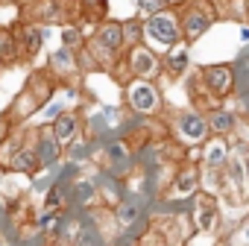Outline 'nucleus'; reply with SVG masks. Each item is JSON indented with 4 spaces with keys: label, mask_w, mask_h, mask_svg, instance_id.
Masks as SVG:
<instances>
[{
    "label": "nucleus",
    "mask_w": 249,
    "mask_h": 246,
    "mask_svg": "<svg viewBox=\"0 0 249 246\" xmlns=\"http://www.w3.org/2000/svg\"><path fill=\"white\" fill-rule=\"evenodd\" d=\"M240 41H249V24H246V27L240 30Z\"/></svg>",
    "instance_id": "nucleus-30"
},
{
    "label": "nucleus",
    "mask_w": 249,
    "mask_h": 246,
    "mask_svg": "<svg viewBox=\"0 0 249 246\" xmlns=\"http://www.w3.org/2000/svg\"><path fill=\"white\" fill-rule=\"evenodd\" d=\"M205 117H208V129H211V135H223V138H229V135L234 132V126H237V117H234L231 111H226L223 105L211 108Z\"/></svg>",
    "instance_id": "nucleus-19"
},
{
    "label": "nucleus",
    "mask_w": 249,
    "mask_h": 246,
    "mask_svg": "<svg viewBox=\"0 0 249 246\" xmlns=\"http://www.w3.org/2000/svg\"><path fill=\"white\" fill-rule=\"evenodd\" d=\"M76 3V27L82 33H94L103 21H108V0H73Z\"/></svg>",
    "instance_id": "nucleus-10"
},
{
    "label": "nucleus",
    "mask_w": 249,
    "mask_h": 246,
    "mask_svg": "<svg viewBox=\"0 0 249 246\" xmlns=\"http://www.w3.org/2000/svg\"><path fill=\"white\" fill-rule=\"evenodd\" d=\"M243 15H246V24H249V0H243Z\"/></svg>",
    "instance_id": "nucleus-32"
},
{
    "label": "nucleus",
    "mask_w": 249,
    "mask_h": 246,
    "mask_svg": "<svg viewBox=\"0 0 249 246\" xmlns=\"http://www.w3.org/2000/svg\"><path fill=\"white\" fill-rule=\"evenodd\" d=\"M38 170H44L41 167V158H38V153H36V144H21V150L12 156V161H9V173H24V176H36Z\"/></svg>",
    "instance_id": "nucleus-17"
},
{
    "label": "nucleus",
    "mask_w": 249,
    "mask_h": 246,
    "mask_svg": "<svg viewBox=\"0 0 249 246\" xmlns=\"http://www.w3.org/2000/svg\"><path fill=\"white\" fill-rule=\"evenodd\" d=\"M21 21H30V24H41V27H50V24H65V15H62V0H30Z\"/></svg>",
    "instance_id": "nucleus-11"
},
{
    "label": "nucleus",
    "mask_w": 249,
    "mask_h": 246,
    "mask_svg": "<svg viewBox=\"0 0 249 246\" xmlns=\"http://www.w3.org/2000/svg\"><path fill=\"white\" fill-rule=\"evenodd\" d=\"M50 129H53V138L62 150H68V144L79 135V114L76 111H62L53 123H50Z\"/></svg>",
    "instance_id": "nucleus-16"
},
{
    "label": "nucleus",
    "mask_w": 249,
    "mask_h": 246,
    "mask_svg": "<svg viewBox=\"0 0 249 246\" xmlns=\"http://www.w3.org/2000/svg\"><path fill=\"white\" fill-rule=\"evenodd\" d=\"M59 38H62V47H71V50H79L85 44V33L76 24H62L59 27Z\"/></svg>",
    "instance_id": "nucleus-20"
},
{
    "label": "nucleus",
    "mask_w": 249,
    "mask_h": 246,
    "mask_svg": "<svg viewBox=\"0 0 249 246\" xmlns=\"http://www.w3.org/2000/svg\"><path fill=\"white\" fill-rule=\"evenodd\" d=\"M191 68V44L179 41L167 53H161V73L164 76H182Z\"/></svg>",
    "instance_id": "nucleus-15"
},
{
    "label": "nucleus",
    "mask_w": 249,
    "mask_h": 246,
    "mask_svg": "<svg viewBox=\"0 0 249 246\" xmlns=\"http://www.w3.org/2000/svg\"><path fill=\"white\" fill-rule=\"evenodd\" d=\"M59 79L50 73V68L44 65L41 70H33L30 76H27V85H24V91L30 94V100L36 103V108L41 111L50 100H56V91H59Z\"/></svg>",
    "instance_id": "nucleus-9"
},
{
    "label": "nucleus",
    "mask_w": 249,
    "mask_h": 246,
    "mask_svg": "<svg viewBox=\"0 0 249 246\" xmlns=\"http://www.w3.org/2000/svg\"><path fill=\"white\" fill-rule=\"evenodd\" d=\"M164 9H167V0H138V15L141 18H153Z\"/></svg>",
    "instance_id": "nucleus-25"
},
{
    "label": "nucleus",
    "mask_w": 249,
    "mask_h": 246,
    "mask_svg": "<svg viewBox=\"0 0 249 246\" xmlns=\"http://www.w3.org/2000/svg\"><path fill=\"white\" fill-rule=\"evenodd\" d=\"M182 3H185V0H167V6H173V9H179Z\"/></svg>",
    "instance_id": "nucleus-31"
},
{
    "label": "nucleus",
    "mask_w": 249,
    "mask_h": 246,
    "mask_svg": "<svg viewBox=\"0 0 249 246\" xmlns=\"http://www.w3.org/2000/svg\"><path fill=\"white\" fill-rule=\"evenodd\" d=\"M126 105L138 114H161V108H164L161 88L153 79H129L126 82Z\"/></svg>",
    "instance_id": "nucleus-4"
},
{
    "label": "nucleus",
    "mask_w": 249,
    "mask_h": 246,
    "mask_svg": "<svg viewBox=\"0 0 249 246\" xmlns=\"http://www.w3.org/2000/svg\"><path fill=\"white\" fill-rule=\"evenodd\" d=\"M202 188V167L199 164H179L170 176L167 196L170 199H191Z\"/></svg>",
    "instance_id": "nucleus-7"
},
{
    "label": "nucleus",
    "mask_w": 249,
    "mask_h": 246,
    "mask_svg": "<svg viewBox=\"0 0 249 246\" xmlns=\"http://www.w3.org/2000/svg\"><path fill=\"white\" fill-rule=\"evenodd\" d=\"M176 12H179V30L185 44H194L196 38H202L217 21V9L211 6V0H185Z\"/></svg>",
    "instance_id": "nucleus-1"
},
{
    "label": "nucleus",
    "mask_w": 249,
    "mask_h": 246,
    "mask_svg": "<svg viewBox=\"0 0 249 246\" xmlns=\"http://www.w3.org/2000/svg\"><path fill=\"white\" fill-rule=\"evenodd\" d=\"M196 76H199V85L205 88V94H208L214 103L234 94L237 76H234V68H231V65H202Z\"/></svg>",
    "instance_id": "nucleus-5"
},
{
    "label": "nucleus",
    "mask_w": 249,
    "mask_h": 246,
    "mask_svg": "<svg viewBox=\"0 0 249 246\" xmlns=\"http://www.w3.org/2000/svg\"><path fill=\"white\" fill-rule=\"evenodd\" d=\"M246 246H249V243H246Z\"/></svg>",
    "instance_id": "nucleus-35"
},
{
    "label": "nucleus",
    "mask_w": 249,
    "mask_h": 246,
    "mask_svg": "<svg viewBox=\"0 0 249 246\" xmlns=\"http://www.w3.org/2000/svg\"><path fill=\"white\" fill-rule=\"evenodd\" d=\"M65 191H62V185H53L50 191H47V196H44V211H59L62 205H65Z\"/></svg>",
    "instance_id": "nucleus-24"
},
{
    "label": "nucleus",
    "mask_w": 249,
    "mask_h": 246,
    "mask_svg": "<svg viewBox=\"0 0 249 246\" xmlns=\"http://www.w3.org/2000/svg\"><path fill=\"white\" fill-rule=\"evenodd\" d=\"M138 214H141V211H138L132 202H123V205L117 208V223H120L123 228H129L132 223H138Z\"/></svg>",
    "instance_id": "nucleus-26"
},
{
    "label": "nucleus",
    "mask_w": 249,
    "mask_h": 246,
    "mask_svg": "<svg viewBox=\"0 0 249 246\" xmlns=\"http://www.w3.org/2000/svg\"><path fill=\"white\" fill-rule=\"evenodd\" d=\"M47 68H50V73H53L62 85H68V82H71V76H76V73H79L76 50H71V47H56V50L50 53V59H47Z\"/></svg>",
    "instance_id": "nucleus-13"
},
{
    "label": "nucleus",
    "mask_w": 249,
    "mask_h": 246,
    "mask_svg": "<svg viewBox=\"0 0 249 246\" xmlns=\"http://www.w3.org/2000/svg\"><path fill=\"white\" fill-rule=\"evenodd\" d=\"M6 3H18V0H0V6H6Z\"/></svg>",
    "instance_id": "nucleus-34"
},
{
    "label": "nucleus",
    "mask_w": 249,
    "mask_h": 246,
    "mask_svg": "<svg viewBox=\"0 0 249 246\" xmlns=\"http://www.w3.org/2000/svg\"><path fill=\"white\" fill-rule=\"evenodd\" d=\"M243 237H246V243H249V223L243 226Z\"/></svg>",
    "instance_id": "nucleus-33"
},
{
    "label": "nucleus",
    "mask_w": 249,
    "mask_h": 246,
    "mask_svg": "<svg viewBox=\"0 0 249 246\" xmlns=\"http://www.w3.org/2000/svg\"><path fill=\"white\" fill-rule=\"evenodd\" d=\"M21 144H24V135H21V132H18V135L12 132L3 144H0V167H3V170H9V161H12V156L21 150Z\"/></svg>",
    "instance_id": "nucleus-21"
},
{
    "label": "nucleus",
    "mask_w": 249,
    "mask_h": 246,
    "mask_svg": "<svg viewBox=\"0 0 249 246\" xmlns=\"http://www.w3.org/2000/svg\"><path fill=\"white\" fill-rule=\"evenodd\" d=\"M73 193H76V202H82V205H94V202H97V188H94V182H76V185H73Z\"/></svg>",
    "instance_id": "nucleus-23"
},
{
    "label": "nucleus",
    "mask_w": 249,
    "mask_h": 246,
    "mask_svg": "<svg viewBox=\"0 0 249 246\" xmlns=\"http://www.w3.org/2000/svg\"><path fill=\"white\" fill-rule=\"evenodd\" d=\"M211 138L208 117L199 108H185L176 114V141L185 147H202Z\"/></svg>",
    "instance_id": "nucleus-6"
},
{
    "label": "nucleus",
    "mask_w": 249,
    "mask_h": 246,
    "mask_svg": "<svg viewBox=\"0 0 249 246\" xmlns=\"http://www.w3.org/2000/svg\"><path fill=\"white\" fill-rule=\"evenodd\" d=\"M220 223V205H217V196L214 193H199L196 202H194V228L196 231H214Z\"/></svg>",
    "instance_id": "nucleus-12"
},
{
    "label": "nucleus",
    "mask_w": 249,
    "mask_h": 246,
    "mask_svg": "<svg viewBox=\"0 0 249 246\" xmlns=\"http://www.w3.org/2000/svg\"><path fill=\"white\" fill-rule=\"evenodd\" d=\"M240 156H243V164H246V173H249V144H240Z\"/></svg>",
    "instance_id": "nucleus-29"
},
{
    "label": "nucleus",
    "mask_w": 249,
    "mask_h": 246,
    "mask_svg": "<svg viewBox=\"0 0 249 246\" xmlns=\"http://www.w3.org/2000/svg\"><path fill=\"white\" fill-rule=\"evenodd\" d=\"M229 156H231L229 141L223 135H211L199 150V167H226Z\"/></svg>",
    "instance_id": "nucleus-14"
},
{
    "label": "nucleus",
    "mask_w": 249,
    "mask_h": 246,
    "mask_svg": "<svg viewBox=\"0 0 249 246\" xmlns=\"http://www.w3.org/2000/svg\"><path fill=\"white\" fill-rule=\"evenodd\" d=\"M36 153H38V158H41V167H50V164H53V161L62 156V147H59V144H56V138H53V129H50V123L38 129Z\"/></svg>",
    "instance_id": "nucleus-18"
},
{
    "label": "nucleus",
    "mask_w": 249,
    "mask_h": 246,
    "mask_svg": "<svg viewBox=\"0 0 249 246\" xmlns=\"http://www.w3.org/2000/svg\"><path fill=\"white\" fill-rule=\"evenodd\" d=\"M144 38L153 44V47H164L170 50L173 44L182 41V30H179V12L173 6H167L164 12L153 15L144 21Z\"/></svg>",
    "instance_id": "nucleus-2"
},
{
    "label": "nucleus",
    "mask_w": 249,
    "mask_h": 246,
    "mask_svg": "<svg viewBox=\"0 0 249 246\" xmlns=\"http://www.w3.org/2000/svg\"><path fill=\"white\" fill-rule=\"evenodd\" d=\"M123 68H126V76L132 79H156L161 73V56L150 47V44H132L123 53Z\"/></svg>",
    "instance_id": "nucleus-3"
},
{
    "label": "nucleus",
    "mask_w": 249,
    "mask_h": 246,
    "mask_svg": "<svg viewBox=\"0 0 249 246\" xmlns=\"http://www.w3.org/2000/svg\"><path fill=\"white\" fill-rule=\"evenodd\" d=\"M62 111H65V108H62V100H56V103H47V105H44V108H41L38 114H41V117H44L47 123H53V120H56V117H59Z\"/></svg>",
    "instance_id": "nucleus-28"
},
{
    "label": "nucleus",
    "mask_w": 249,
    "mask_h": 246,
    "mask_svg": "<svg viewBox=\"0 0 249 246\" xmlns=\"http://www.w3.org/2000/svg\"><path fill=\"white\" fill-rule=\"evenodd\" d=\"M123 41H126V47L141 44L144 41V24L141 21H123Z\"/></svg>",
    "instance_id": "nucleus-22"
},
{
    "label": "nucleus",
    "mask_w": 249,
    "mask_h": 246,
    "mask_svg": "<svg viewBox=\"0 0 249 246\" xmlns=\"http://www.w3.org/2000/svg\"><path fill=\"white\" fill-rule=\"evenodd\" d=\"M15 126H18V123L12 120V114H9V111L0 114V144H3V141L12 135V129H15Z\"/></svg>",
    "instance_id": "nucleus-27"
},
{
    "label": "nucleus",
    "mask_w": 249,
    "mask_h": 246,
    "mask_svg": "<svg viewBox=\"0 0 249 246\" xmlns=\"http://www.w3.org/2000/svg\"><path fill=\"white\" fill-rule=\"evenodd\" d=\"M15 38H18V53H21V62H30L41 53L44 47V38L50 35V27H41V24H30V21H18L15 27Z\"/></svg>",
    "instance_id": "nucleus-8"
}]
</instances>
